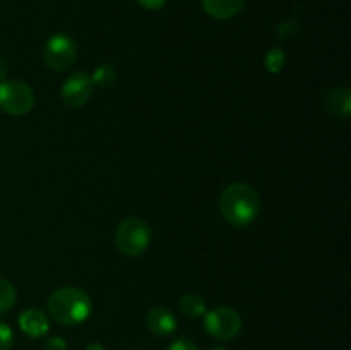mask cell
I'll return each instance as SVG.
<instances>
[{
    "mask_svg": "<svg viewBox=\"0 0 351 350\" xmlns=\"http://www.w3.org/2000/svg\"><path fill=\"white\" fill-rule=\"evenodd\" d=\"M219 211L230 225L242 229L259 216L261 198L252 185L235 182L223 191L219 198Z\"/></svg>",
    "mask_w": 351,
    "mask_h": 350,
    "instance_id": "1",
    "label": "cell"
},
{
    "mask_svg": "<svg viewBox=\"0 0 351 350\" xmlns=\"http://www.w3.org/2000/svg\"><path fill=\"white\" fill-rule=\"evenodd\" d=\"M91 311V297L82 288L62 287L55 290L48 299V312L60 325H81L89 318Z\"/></svg>",
    "mask_w": 351,
    "mask_h": 350,
    "instance_id": "2",
    "label": "cell"
},
{
    "mask_svg": "<svg viewBox=\"0 0 351 350\" xmlns=\"http://www.w3.org/2000/svg\"><path fill=\"white\" fill-rule=\"evenodd\" d=\"M153 233L146 220L130 216L125 218L115 230V246L119 253L127 257H139L149 249Z\"/></svg>",
    "mask_w": 351,
    "mask_h": 350,
    "instance_id": "3",
    "label": "cell"
},
{
    "mask_svg": "<svg viewBox=\"0 0 351 350\" xmlns=\"http://www.w3.org/2000/svg\"><path fill=\"white\" fill-rule=\"evenodd\" d=\"M34 106V91L19 79H3L0 82V110L7 115H26Z\"/></svg>",
    "mask_w": 351,
    "mask_h": 350,
    "instance_id": "4",
    "label": "cell"
},
{
    "mask_svg": "<svg viewBox=\"0 0 351 350\" xmlns=\"http://www.w3.org/2000/svg\"><path fill=\"white\" fill-rule=\"evenodd\" d=\"M77 58V45L71 34L57 33L50 36L43 48V60L48 69L55 72H64Z\"/></svg>",
    "mask_w": 351,
    "mask_h": 350,
    "instance_id": "5",
    "label": "cell"
},
{
    "mask_svg": "<svg viewBox=\"0 0 351 350\" xmlns=\"http://www.w3.org/2000/svg\"><path fill=\"white\" fill-rule=\"evenodd\" d=\"M204 328L209 336L216 340H233L242 329V318L239 312L232 307H216L204 314Z\"/></svg>",
    "mask_w": 351,
    "mask_h": 350,
    "instance_id": "6",
    "label": "cell"
},
{
    "mask_svg": "<svg viewBox=\"0 0 351 350\" xmlns=\"http://www.w3.org/2000/svg\"><path fill=\"white\" fill-rule=\"evenodd\" d=\"M93 91H95V82H93L91 74L84 71H77L65 79L60 88L62 102L71 108H81L91 100Z\"/></svg>",
    "mask_w": 351,
    "mask_h": 350,
    "instance_id": "7",
    "label": "cell"
},
{
    "mask_svg": "<svg viewBox=\"0 0 351 350\" xmlns=\"http://www.w3.org/2000/svg\"><path fill=\"white\" fill-rule=\"evenodd\" d=\"M146 328L158 338H168L177 329V318L167 307H153L146 314Z\"/></svg>",
    "mask_w": 351,
    "mask_h": 350,
    "instance_id": "8",
    "label": "cell"
},
{
    "mask_svg": "<svg viewBox=\"0 0 351 350\" xmlns=\"http://www.w3.org/2000/svg\"><path fill=\"white\" fill-rule=\"evenodd\" d=\"M19 328L29 338H41L50 329V321L40 309H26L19 316Z\"/></svg>",
    "mask_w": 351,
    "mask_h": 350,
    "instance_id": "9",
    "label": "cell"
},
{
    "mask_svg": "<svg viewBox=\"0 0 351 350\" xmlns=\"http://www.w3.org/2000/svg\"><path fill=\"white\" fill-rule=\"evenodd\" d=\"M206 14L218 21H226L242 12L245 0H201Z\"/></svg>",
    "mask_w": 351,
    "mask_h": 350,
    "instance_id": "10",
    "label": "cell"
},
{
    "mask_svg": "<svg viewBox=\"0 0 351 350\" xmlns=\"http://www.w3.org/2000/svg\"><path fill=\"white\" fill-rule=\"evenodd\" d=\"M326 108L339 117H350L351 113V91L350 88H335L326 93Z\"/></svg>",
    "mask_w": 351,
    "mask_h": 350,
    "instance_id": "11",
    "label": "cell"
},
{
    "mask_svg": "<svg viewBox=\"0 0 351 350\" xmlns=\"http://www.w3.org/2000/svg\"><path fill=\"white\" fill-rule=\"evenodd\" d=\"M178 309H180L182 314L187 316V318H191V319H197L208 312L204 299L197 294L182 295L180 301H178Z\"/></svg>",
    "mask_w": 351,
    "mask_h": 350,
    "instance_id": "12",
    "label": "cell"
},
{
    "mask_svg": "<svg viewBox=\"0 0 351 350\" xmlns=\"http://www.w3.org/2000/svg\"><path fill=\"white\" fill-rule=\"evenodd\" d=\"M93 82L95 86L99 88H108V86L115 84L117 81V69L112 64H101L95 69V72L91 74Z\"/></svg>",
    "mask_w": 351,
    "mask_h": 350,
    "instance_id": "13",
    "label": "cell"
},
{
    "mask_svg": "<svg viewBox=\"0 0 351 350\" xmlns=\"http://www.w3.org/2000/svg\"><path fill=\"white\" fill-rule=\"evenodd\" d=\"M285 64H287V54H285L283 48H271L264 57L266 71L271 74H280L285 69Z\"/></svg>",
    "mask_w": 351,
    "mask_h": 350,
    "instance_id": "14",
    "label": "cell"
},
{
    "mask_svg": "<svg viewBox=\"0 0 351 350\" xmlns=\"http://www.w3.org/2000/svg\"><path fill=\"white\" fill-rule=\"evenodd\" d=\"M16 299L17 290L12 281L5 280V278H0V314L9 311L16 304Z\"/></svg>",
    "mask_w": 351,
    "mask_h": 350,
    "instance_id": "15",
    "label": "cell"
},
{
    "mask_svg": "<svg viewBox=\"0 0 351 350\" xmlns=\"http://www.w3.org/2000/svg\"><path fill=\"white\" fill-rule=\"evenodd\" d=\"M14 345V331L7 323L0 321V350H10Z\"/></svg>",
    "mask_w": 351,
    "mask_h": 350,
    "instance_id": "16",
    "label": "cell"
},
{
    "mask_svg": "<svg viewBox=\"0 0 351 350\" xmlns=\"http://www.w3.org/2000/svg\"><path fill=\"white\" fill-rule=\"evenodd\" d=\"M298 31V23L297 21H285V23H281L280 26H278V30H276V34H278V38H281V40H287V38H291L293 36L295 33H297Z\"/></svg>",
    "mask_w": 351,
    "mask_h": 350,
    "instance_id": "17",
    "label": "cell"
},
{
    "mask_svg": "<svg viewBox=\"0 0 351 350\" xmlns=\"http://www.w3.org/2000/svg\"><path fill=\"white\" fill-rule=\"evenodd\" d=\"M167 350H199V349L195 343L191 342V340L180 338V340H175L173 343H170Z\"/></svg>",
    "mask_w": 351,
    "mask_h": 350,
    "instance_id": "18",
    "label": "cell"
},
{
    "mask_svg": "<svg viewBox=\"0 0 351 350\" xmlns=\"http://www.w3.org/2000/svg\"><path fill=\"white\" fill-rule=\"evenodd\" d=\"M45 350H67V342L60 336H51L45 343Z\"/></svg>",
    "mask_w": 351,
    "mask_h": 350,
    "instance_id": "19",
    "label": "cell"
},
{
    "mask_svg": "<svg viewBox=\"0 0 351 350\" xmlns=\"http://www.w3.org/2000/svg\"><path fill=\"white\" fill-rule=\"evenodd\" d=\"M136 2L147 10H160L167 5L168 0H136Z\"/></svg>",
    "mask_w": 351,
    "mask_h": 350,
    "instance_id": "20",
    "label": "cell"
},
{
    "mask_svg": "<svg viewBox=\"0 0 351 350\" xmlns=\"http://www.w3.org/2000/svg\"><path fill=\"white\" fill-rule=\"evenodd\" d=\"M7 72H9V67H7L5 58L0 57V82L7 78Z\"/></svg>",
    "mask_w": 351,
    "mask_h": 350,
    "instance_id": "21",
    "label": "cell"
},
{
    "mask_svg": "<svg viewBox=\"0 0 351 350\" xmlns=\"http://www.w3.org/2000/svg\"><path fill=\"white\" fill-rule=\"evenodd\" d=\"M84 350H105V347H103L101 343H98V342H91V343H88V345H86Z\"/></svg>",
    "mask_w": 351,
    "mask_h": 350,
    "instance_id": "22",
    "label": "cell"
},
{
    "mask_svg": "<svg viewBox=\"0 0 351 350\" xmlns=\"http://www.w3.org/2000/svg\"><path fill=\"white\" fill-rule=\"evenodd\" d=\"M211 350H228V349H225V347H221V345H216V347H213Z\"/></svg>",
    "mask_w": 351,
    "mask_h": 350,
    "instance_id": "23",
    "label": "cell"
}]
</instances>
